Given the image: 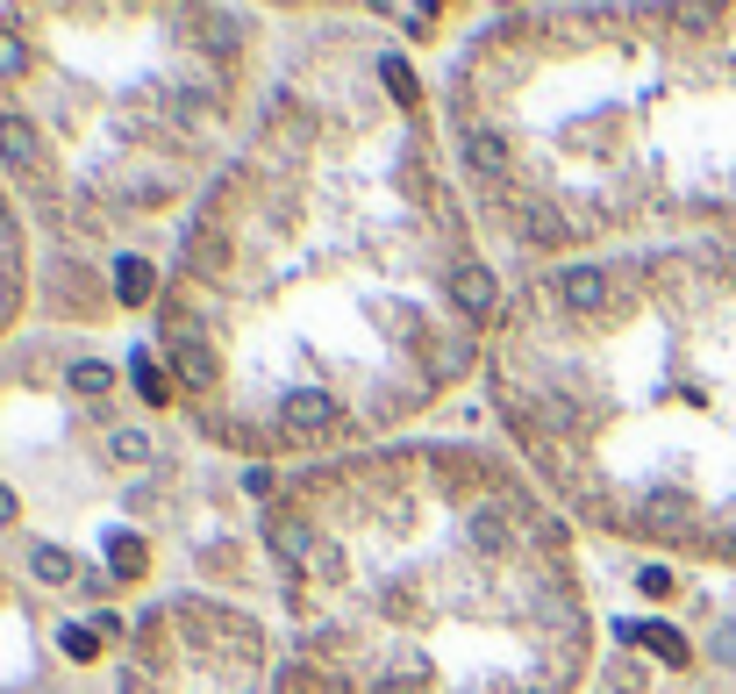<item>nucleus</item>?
<instances>
[{"label":"nucleus","instance_id":"11","mask_svg":"<svg viewBox=\"0 0 736 694\" xmlns=\"http://www.w3.org/2000/svg\"><path fill=\"white\" fill-rule=\"evenodd\" d=\"M29 566H36V580H43V588H65V580H72V558L58 552V544H36Z\"/></svg>","mask_w":736,"mask_h":694},{"label":"nucleus","instance_id":"6","mask_svg":"<svg viewBox=\"0 0 736 694\" xmlns=\"http://www.w3.org/2000/svg\"><path fill=\"white\" fill-rule=\"evenodd\" d=\"M451 301H458V315H486L494 308V273L486 265H451Z\"/></svg>","mask_w":736,"mask_h":694},{"label":"nucleus","instance_id":"4","mask_svg":"<svg viewBox=\"0 0 736 694\" xmlns=\"http://www.w3.org/2000/svg\"><path fill=\"white\" fill-rule=\"evenodd\" d=\"M465 157H472V173H480L486 187H508L515 151H508V137H500V129H472V137H465Z\"/></svg>","mask_w":736,"mask_h":694},{"label":"nucleus","instance_id":"19","mask_svg":"<svg viewBox=\"0 0 736 694\" xmlns=\"http://www.w3.org/2000/svg\"><path fill=\"white\" fill-rule=\"evenodd\" d=\"M0 522H15V487H0Z\"/></svg>","mask_w":736,"mask_h":694},{"label":"nucleus","instance_id":"13","mask_svg":"<svg viewBox=\"0 0 736 694\" xmlns=\"http://www.w3.org/2000/svg\"><path fill=\"white\" fill-rule=\"evenodd\" d=\"M72 387H79V394H107V387H115V373H107L101 358H79V365H72Z\"/></svg>","mask_w":736,"mask_h":694},{"label":"nucleus","instance_id":"7","mask_svg":"<svg viewBox=\"0 0 736 694\" xmlns=\"http://www.w3.org/2000/svg\"><path fill=\"white\" fill-rule=\"evenodd\" d=\"M465 544H472L480 558H508L515 530H508V516H500V508H472V516H465Z\"/></svg>","mask_w":736,"mask_h":694},{"label":"nucleus","instance_id":"14","mask_svg":"<svg viewBox=\"0 0 736 694\" xmlns=\"http://www.w3.org/2000/svg\"><path fill=\"white\" fill-rule=\"evenodd\" d=\"M107 566H115V573H143V544L137 538H115V544H107Z\"/></svg>","mask_w":736,"mask_h":694},{"label":"nucleus","instance_id":"17","mask_svg":"<svg viewBox=\"0 0 736 694\" xmlns=\"http://www.w3.org/2000/svg\"><path fill=\"white\" fill-rule=\"evenodd\" d=\"M22 65H29V51H22L15 36H0V79H15V72H22Z\"/></svg>","mask_w":736,"mask_h":694},{"label":"nucleus","instance_id":"16","mask_svg":"<svg viewBox=\"0 0 736 694\" xmlns=\"http://www.w3.org/2000/svg\"><path fill=\"white\" fill-rule=\"evenodd\" d=\"M58 644H65L72 659H93V652H101V638H93V630H72V623H65V638H58Z\"/></svg>","mask_w":736,"mask_h":694},{"label":"nucleus","instance_id":"18","mask_svg":"<svg viewBox=\"0 0 736 694\" xmlns=\"http://www.w3.org/2000/svg\"><path fill=\"white\" fill-rule=\"evenodd\" d=\"M137 387H143L151 401H165V380H157V365H151V358H137Z\"/></svg>","mask_w":736,"mask_h":694},{"label":"nucleus","instance_id":"2","mask_svg":"<svg viewBox=\"0 0 736 694\" xmlns=\"http://www.w3.org/2000/svg\"><path fill=\"white\" fill-rule=\"evenodd\" d=\"M279 430L287 437H322V430H343V408L322 394V387H301V394L279 401Z\"/></svg>","mask_w":736,"mask_h":694},{"label":"nucleus","instance_id":"5","mask_svg":"<svg viewBox=\"0 0 736 694\" xmlns=\"http://www.w3.org/2000/svg\"><path fill=\"white\" fill-rule=\"evenodd\" d=\"M558 294H566L572 315H600L608 308V273H600V265H566V273H558Z\"/></svg>","mask_w":736,"mask_h":694},{"label":"nucleus","instance_id":"10","mask_svg":"<svg viewBox=\"0 0 736 694\" xmlns=\"http://www.w3.org/2000/svg\"><path fill=\"white\" fill-rule=\"evenodd\" d=\"M151 287H157V279H151V265H143V258H115V294L122 301H151Z\"/></svg>","mask_w":736,"mask_h":694},{"label":"nucleus","instance_id":"15","mask_svg":"<svg viewBox=\"0 0 736 694\" xmlns=\"http://www.w3.org/2000/svg\"><path fill=\"white\" fill-rule=\"evenodd\" d=\"M379 79L394 87V101H415V79H408V65H401V58H386V65H379Z\"/></svg>","mask_w":736,"mask_h":694},{"label":"nucleus","instance_id":"20","mask_svg":"<svg viewBox=\"0 0 736 694\" xmlns=\"http://www.w3.org/2000/svg\"><path fill=\"white\" fill-rule=\"evenodd\" d=\"M379 694H415V680H386V687H379Z\"/></svg>","mask_w":736,"mask_h":694},{"label":"nucleus","instance_id":"9","mask_svg":"<svg viewBox=\"0 0 736 694\" xmlns=\"http://www.w3.org/2000/svg\"><path fill=\"white\" fill-rule=\"evenodd\" d=\"M272 544H279V558H287V566H308V558L322 552V544H315V530H308V522H293V516L272 522Z\"/></svg>","mask_w":736,"mask_h":694},{"label":"nucleus","instance_id":"3","mask_svg":"<svg viewBox=\"0 0 736 694\" xmlns=\"http://www.w3.org/2000/svg\"><path fill=\"white\" fill-rule=\"evenodd\" d=\"M172 373H179L187 387H215V380H223L215 351L201 344V323H179V330H172Z\"/></svg>","mask_w":736,"mask_h":694},{"label":"nucleus","instance_id":"1","mask_svg":"<svg viewBox=\"0 0 736 694\" xmlns=\"http://www.w3.org/2000/svg\"><path fill=\"white\" fill-rule=\"evenodd\" d=\"M0 157H8V165H15L29 187H51V157H43V137H36V129L15 115V108H0Z\"/></svg>","mask_w":736,"mask_h":694},{"label":"nucleus","instance_id":"12","mask_svg":"<svg viewBox=\"0 0 736 694\" xmlns=\"http://www.w3.org/2000/svg\"><path fill=\"white\" fill-rule=\"evenodd\" d=\"M107 452H115L122 466H151V437H143V430H115V437H107Z\"/></svg>","mask_w":736,"mask_h":694},{"label":"nucleus","instance_id":"8","mask_svg":"<svg viewBox=\"0 0 736 694\" xmlns=\"http://www.w3.org/2000/svg\"><path fill=\"white\" fill-rule=\"evenodd\" d=\"M616 638L622 644H651L665 666H686V638H680V630H665V623H616Z\"/></svg>","mask_w":736,"mask_h":694}]
</instances>
